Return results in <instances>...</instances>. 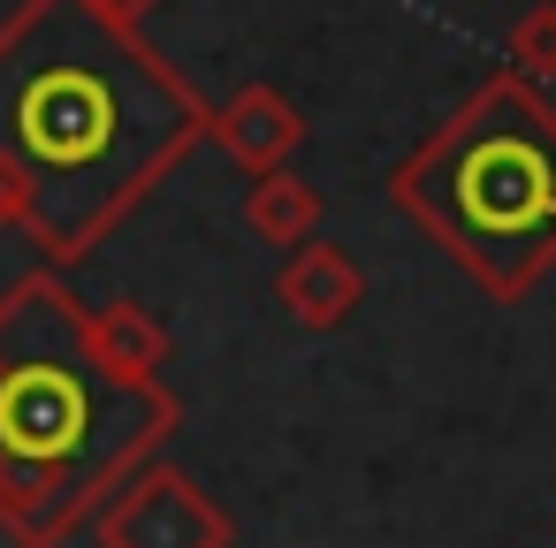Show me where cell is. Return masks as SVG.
I'll return each instance as SVG.
<instances>
[{"instance_id":"obj_1","label":"cell","mask_w":556,"mask_h":548,"mask_svg":"<svg viewBox=\"0 0 556 548\" xmlns=\"http://www.w3.org/2000/svg\"><path fill=\"white\" fill-rule=\"evenodd\" d=\"M199 138V92L92 0H24L0 24V221L54 267L85 259Z\"/></svg>"},{"instance_id":"obj_2","label":"cell","mask_w":556,"mask_h":548,"mask_svg":"<svg viewBox=\"0 0 556 548\" xmlns=\"http://www.w3.org/2000/svg\"><path fill=\"white\" fill-rule=\"evenodd\" d=\"M168 426V388L115 373L54 275L0 290V525L24 548L70 540Z\"/></svg>"},{"instance_id":"obj_3","label":"cell","mask_w":556,"mask_h":548,"mask_svg":"<svg viewBox=\"0 0 556 548\" xmlns=\"http://www.w3.org/2000/svg\"><path fill=\"white\" fill-rule=\"evenodd\" d=\"M396 199L495 297L556 259V115L526 77H488L404 168Z\"/></svg>"},{"instance_id":"obj_4","label":"cell","mask_w":556,"mask_h":548,"mask_svg":"<svg viewBox=\"0 0 556 548\" xmlns=\"http://www.w3.org/2000/svg\"><path fill=\"white\" fill-rule=\"evenodd\" d=\"M100 540L108 548H222L229 525L222 510L176 480V472H146V480H123L100 510Z\"/></svg>"},{"instance_id":"obj_5","label":"cell","mask_w":556,"mask_h":548,"mask_svg":"<svg viewBox=\"0 0 556 548\" xmlns=\"http://www.w3.org/2000/svg\"><path fill=\"white\" fill-rule=\"evenodd\" d=\"M206 130L244 161V168H260L267 176V161H282L290 145H298V115H290V100H275V92H237L222 115H206Z\"/></svg>"},{"instance_id":"obj_6","label":"cell","mask_w":556,"mask_h":548,"mask_svg":"<svg viewBox=\"0 0 556 548\" xmlns=\"http://www.w3.org/2000/svg\"><path fill=\"white\" fill-rule=\"evenodd\" d=\"M282 297H290L305 320H343L351 297H358V275H351V259H336L328 244H313V252L282 275Z\"/></svg>"},{"instance_id":"obj_7","label":"cell","mask_w":556,"mask_h":548,"mask_svg":"<svg viewBox=\"0 0 556 548\" xmlns=\"http://www.w3.org/2000/svg\"><path fill=\"white\" fill-rule=\"evenodd\" d=\"M85 320H92V343H100V358H108L115 373H138V381H153V358H161V328H153L146 313L115 305V313H85Z\"/></svg>"},{"instance_id":"obj_8","label":"cell","mask_w":556,"mask_h":548,"mask_svg":"<svg viewBox=\"0 0 556 548\" xmlns=\"http://www.w3.org/2000/svg\"><path fill=\"white\" fill-rule=\"evenodd\" d=\"M305 214H313V191H305V183H290V176H267V183L252 191V229H260L267 244L298 237V229H305Z\"/></svg>"},{"instance_id":"obj_9","label":"cell","mask_w":556,"mask_h":548,"mask_svg":"<svg viewBox=\"0 0 556 548\" xmlns=\"http://www.w3.org/2000/svg\"><path fill=\"white\" fill-rule=\"evenodd\" d=\"M510 62L533 69V77H556V9H533V16L510 31Z\"/></svg>"},{"instance_id":"obj_10","label":"cell","mask_w":556,"mask_h":548,"mask_svg":"<svg viewBox=\"0 0 556 548\" xmlns=\"http://www.w3.org/2000/svg\"><path fill=\"white\" fill-rule=\"evenodd\" d=\"M92 9H100V16H115V24H138L153 0H92Z\"/></svg>"}]
</instances>
